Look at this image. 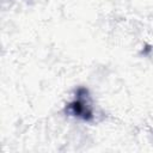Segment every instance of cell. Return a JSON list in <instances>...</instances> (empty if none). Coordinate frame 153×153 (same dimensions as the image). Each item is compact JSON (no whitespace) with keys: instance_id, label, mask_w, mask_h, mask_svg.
<instances>
[{"instance_id":"obj_1","label":"cell","mask_w":153,"mask_h":153,"mask_svg":"<svg viewBox=\"0 0 153 153\" xmlns=\"http://www.w3.org/2000/svg\"><path fill=\"white\" fill-rule=\"evenodd\" d=\"M75 96H76L75 99L67 105L66 111L68 114H71L72 116H75V117L81 118L84 121H92L93 120V112H92L88 91L84 87H80L76 91Z\"/></svg>"}]
</instances>
